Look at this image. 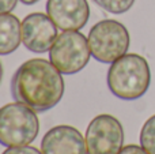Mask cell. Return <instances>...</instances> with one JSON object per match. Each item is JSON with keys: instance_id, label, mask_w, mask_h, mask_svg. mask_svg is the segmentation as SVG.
<instances>
[{"instance_id": "obj_11", "label": "cell", "mask_w": 155, "mask_h": 154, "mask_svg": "<svg viewBox=\"0 0 155 154\" xmlns=\"http://www.w3.org/2000/svg\"><path fill=\"white\" fill-rule=\"evenodd\" d=\"M140 146L148 154H155V115L143 124L140 131Z\"/></svg>"}, {"instance_id": "obj_2", "label": "cell", "mask_w": 155, "mask_h": 154, "mask_svg": "<svg viewBox=\"0 0 155 154\" xmlns=\"http://www.w3.org/2000/svg\"><path fill=\"white\" fill-rule=\"evenodd\" d=\"M106 82L112 94L117 98L125 101L137 100L150 87V65L140 55L127 53L110 64Z\"/></svg>"}, {"instance_id": "obj_1", "label": "cell", "mask_w": 155, "mask_h": 154, "mask_svg": "<svg viewBox=\"0 0 155 154\" xmlns=\"http://www.w3.org/2000/svg\"><path fill=\"white\" fill-rule=\"evenodd\" d=\"M63 74L51 60L30 59L18 67L11 79V95L35 112L54 108L64 95Z\"/></svg>"}, {"instance_id": "obj_16", "label": "cell", "mask_w": 155, "mask_h": 154, "mask_svg": "<svg viewBox=\"0 0 155 154\" xmlns=\"http://www.w3.org/2000/svg\"><path fill=\"white\" fill-rule=\"evenodd\" d=\"M21 3H23V4L26 5H31V4H35V3H38L40 0H19Z\"/></svg>"}, {"instance_id": "obj_9", "label": "cell", "mask_w": 155, "mask_h": 154, "mask_svg": "<svg viewBox=\"0 0 155 154\" xmlns=\"http://www.w3.org/2000/svg\"><path fill=\"white\" fill-rule=\"evenodd\" d=\"M42 154H88L86 138L72 126H56L41 141Z\"/></svg>"}, {"instance_id": "obj_6", "label": "cell", "mask_w": 155, "mask_h": 154, "mask_svg": "<svg viewBox=\"0 0 155 154\" xmlns=\"http://www.w3.org/2000/svg\"><path fill=\"white\" fill-rule=\"evenodd\" d=\"M84 138L88 154H118L124 147V128L117 117L98 115L90 122Z\"/></svg>"}, {"instance_id": "obj_8", "label": "cell", "mask_w": 155, "mask_h": 154, "mask_svg": "<svg viewBox=\"0 0 155 154\" xmlns=\"http://www.w3.org/2000/svg\"><path fill=\"white\" fill-rule=\"evenodd\" d=\"M46 14L60 30H80L88 22L90 7L87 0H48Z\"/></svg>"}, {"instance_id": "obj_7", "label": "cell", "mask_w": 155, "mask_h": 154, "mask_svg": "<svg viewBox=\"0 0 155 154\" xmlns=\"http://www.w3.org/2000/svg\"><path fill=\"white\" fill-rule=\"evenodd\" d=\"M57 29L48 14L33 12L22 21V44L34 53L49 52L59 35Z\"/></svg>"}, {"instance_id": "obj_3", "label": "cell", "mask_w": 155, "mask_h": 154, "mask_svg": "<svg viewBox=\"0 0 155 154\" xmlns=\"http://www.w3.org/2000/svg\"><path fill=\"white\" fill-rule=\"evenodd\" d=\"M38 131L40 120L30 106L15 101L0 108V145L26 146L34 142Z\"/></svg>"}, {"instance_id": "obj_14", "label": "cell", "mask_w": 155, "mask_h": 154, "mask_svg": "<svg viewBox=\"0 0 155 154\" xmlns=\"http://www.w3.org/2000/svg\"><path fill=\"white\" fill-rule=\"evenodd\" d=\"M118 154H148L143 149L142 146H137V145H128V146H124L123 149L118 152Z\"/></svg>"}, {"instance_id": "obj_10", "label": "cell", "mask_w": 155, "mask_h": 154, "mask_svg": "<svg viewBox=\"0 0 155 154\" xmlns=\"http://www.w3.org/2000/svg\"><path fill=\"white\" fill-rule=\"evenodd\" d=\"M22 44V22L12 14L0 15V56L11 55Z\"/></svg>"}, {"instance_id": "obj_13", "label": "cell", "mask_w": 155, "mask_h": 154, "mask_svg": "<svg viewBox=\"0 0 155 154\" xmlns=\"http://www.w3.org/2000/svg\"><path fill=\"white\" fill-rule=\"evenodd\" d=\"M3 154H42V152L33 146H14V147H7V150H4Z\"/></svg>"}, {"instance_id": "obj_15", "label": "cell", "mask_w": 155, "mask_h": 154, "mask_svg": "<svg viewBox=\"0 0 155 154\" xmlns=\"http://www.w3.org/2000/svg\"><path fill=\"white\" fill-rule=\"evenodd\" d=\"M18 0H0V15L2 14H10L16 7Z\"/></svg>"}, {"instance_id": "obj_12", "label": "cell", "mask_w": 155, "mask_h": 154, "mask_svg": "<svg viewBox=\"0 0 155 154\" xmlns=\"http://www.w3.org/2000/svg\"><path fill=\"white\" fill-rule=\"evenodd\" d=\"M94 3L110 14H124L132 8L135 0H94Z\"/></svg>"}, {"instance_id": "obj_17", "label": "cell", "mask_w": 155, "mask_h": 154, "mask_svg": "<svg viewBox=\"0 0 155 154\" xmlns=\"http://www.w3.org/2000/svg\"><path fill=\"white\" fill-rule=\"evenodd\" d=\"M2 79H3V65L2 62H0V83H2Z\"/></svg>"}, {"instance_id": "obj_4", "label": "cell", "mask_w": 155, "mask_h": 154, "mask_svg": "<svg viewBox=\"0 0 155 154\" xmlns=\"http://www.w3.org/2000/svg\"><path fill=\"white\" fill-rule=\"evenodd\" d=\"M87 40L91 56L104 64H112L127 55L131 44L128 29L114 19L97 22L88 32Z\"/></svg>"}, {"instance_id": "obj_5", "label": "cell", "mask_w": 155, "mask_h": 154, "mask_svg": "<svg viewBox=\"0 0 155 154\" xmlns=\"http://www.w3.org/2000/svg\"><path fill=\"white\" fill-rule=\"evenodd\" d=\"M90 57L88 40L79 30L63 32L49 51V60L63 75H74L82 71Z\"/></svg>"}]
</instances>
